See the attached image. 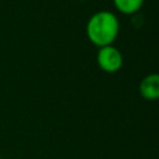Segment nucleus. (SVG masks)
<instances>
[{
	"mask_svg": "<svg viewBox=\"0 0 159 159\" xmlns=\"http://www.w3.org/2000/svg\"><path fill=\"white\" fill-rule=\"evenodd\" d=\"M86 34L88 40L98 48L112 45L119 34V20L107 10L94 12L86 25Z\"/></svg>",
	"mask_w": 159,
	"mask_h": 159,
	"instance_id": "f257e3e1",
	"label": "nucleus"
},
{
	"mask_svg": "<svg viewBox=\"0 0 159 159\" xmlns=\"http://www.w3.org/2000/svg\"><path fill=\"white\" fill-rule=\"evenodd\" d=\"M97 65L102 71L113 73V72H117L118 70H120V67L123 65V56L117 47H114L112 45L103 46V47L98 48Z\"/></svg>",
	"mask_w": 159,
	"mask_h": 159,
	"instance_id": "f03ea898",
	"label": "nucleus"
},
{
	"mask_svg": "<svg viewBox=\"0 0 159 159\" xmlns=\"http://www.w3.org/2000/svg\"><path fill=\"white\" fill-rule=\"evenodd\" d=\"M139 94L148 101L159 99V73H149L140 81Z\"/></svg>",
	"mask_w": 159,
	"mask_h": 159,
	"instance_id": "7ed1b4c3",
	"label": "nucleus"
},
{
	"mask_svg": "<svg viewBox=\"0 0 159 159\" xmlns=\"http://www.w3.org/2000/svg\"><path fill=\"white\" fill-rule=\"evenodd\" d=\"M144 0H113L114 7L124 15H133L140 10Z\"/></svg>",
	"mask_w": 159,
	"mask_h": 159,
	"instance_id": "20e7f679",
	"label": "nucleus"
}]
</instances>
